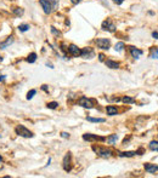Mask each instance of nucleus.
Segmentation results:
<instances>
[{
	"mask_svg": "<svg viewBox=\"0 0 158 178\" xmlns=\"http://www.w3.org/2000/svg\"><path fill=\"white\" fill-rule=\"evenodd\" d=\"M93 150L99 155L100 158H103V159H108L113 155V153H112L111 149L102 148V147H98V145H93Z\"/></svg>",
	"mask_w": 158,
	"mask_h": 178,
	"instance_id": "1",
	"label": "nucleus"
},
{
	"mask_svg": "<svg viewBox=\"0 0 158 178\" xmlns=\"http://www.w3.org/2000/svg\"><path fill=\"white\" fill-rule=\"evenodd\" d=\"M15 132H16V135H19L21 137H24V138H32V137H33V133H32L26 126H23V125L16 126Z\"/></svg>",
	"mask_w": 158,
	"mask_h": 178,
	"instance_id": "2",
	"label": "nucleus"
},
{
	"mask_svg": "<svg viewBox=\"0 0 158 178\" xmlns=\"http://www.w3.org/2000/svg\"><path fill=\"white\" fill-rule=\"evenodd\" d=\"M62 166H63V170L66 172H69L72 170V154L69 152L64 155L63 161H62Z\"/></svg>",
	"mask_w": 158,
	"mask_h": 178,
	"instance_id": "3",
	"label": "nucleus"
},
{
	"mask_svg": "<svg viewBox=\"0 0 158 178\" xmlns=\"http://www.w3.org/2000/svg\"><path fill=\"white\" fill-rule=\"evenodd\" d=\"M101 27H102L103 30H107V32H111V33H114L116 29H117L116 26H114V23L110 20V18H107V20L103 21L102 24H101Z\"/></svg>",
	"mask_w": 158,
	"mask_h": 178,
	"instance_id": "4",
	"label": "nucleus"
},
{
	"mask_svg": "<svg viewBox=\"0 0 158 178\" xmlns=\"http://www.w3.org/2000/svg\"><path fill=\"white\" fill-rule=\"evenodd\" d=\"M39 4L40 6L43 7V11L46 14V15H50L52 12V4L50 0H39Z\"/></svg>",
	"mask_w": 158,
	"mask_h": 178,
	"instance_id": "5",
	"label": "nucleus"
},
{
	"mask_svg": "<svg viewBox=\"0 0 158 178\" xmlns=\"http://www.w3.org/2000/svg\"><path fill=\"white\" fill-rule=\"evenodd\" d=\"M78 104L81 105L83 108H88V109L94 108V101L88 98V97H80V98L78 99Z\"/></svg>",
	"mask_w": 158,
	"mask_h": 178,
	"instance_id": "6",
	"label": "nucleus"
},
{
	"mask_svg": "<svg viewBox=\"0 0 158 178\" xmlns=\"http://www.w3.org/2000/svg\"><path fill=\"white\" fill-rule=\"evenodd\" d=\"M95 56V52L91 47H84L83 50H80V57L83 58H93Z\"/></svg>",
	"mask_w": 158,
	"mask_h": 178,
	"instance_id": "7",
	"label": "nucleus"
},
{
	"mask_svg": "<svg viewBox=\"0 0 158 178\" xmlns=\"http://www.w3.org/2000/svg\"><path fill=\"white\" fill-rule=\"evenodd\" d=\"M96 46L102 50H108L111 47V41H110V39H98L96 40Z\"/></svg>",
	"mask_w": 158,
	"mask_h": 178,
	"instance_id": "8",
	"label": "nucleus"
},
{
	"mask_svg": "<svg viewBox=\"0 0 158 178\" xmlns=\"http://www.w3.org/2000/svg\"><path fill=\"white\" fill-rule=\"evenodd\" d=\"M83 139H84V140H88V142H91V140H101V142H103V140H106L105 137L96 136V135H91V133H85V135H83Z\"/></svg>",
	"mask_w": 158,
	"mask_h": 178,
	"instance_id": "9",
	"label": "nucleus"
},
{
	"mask_svg": "<svg viewBox=\"0 0 158 178\" xmlns=\"http://www.w3.org/2000/svg\"><path fill=\"white\" fill-rule=\"evenodd\" d=\"M68 53L71 56H73V57H78V56H80V49L77 45L72 44V45L68 46Z\"/></svg>",
	"mask_w": 158,
	"mask_h": 178,
	"instance_id": "10",
	"label": "nucleus"
},
{
	"mask_svg": "<svg viewBox=\"0 0 158 178\" xmlns=\"http://www.w3.org/2000/svg\"><path fill=\"white\" fill-rule=\"evenodd\" d=\"M129 51H130V55H131V57L135 59L140 58L141 56H142V51L141 50H139L136 47H134V46H130L129 47Z\"/></svg>",
	"mask_w": 158,
	"mask_h": 178,
	"instance_id": "11",
	"label": "nucleus"
},
{
	"mask_svg": "<svg viewBox=\"0 0 158 178\" xmlns=\"http://www.w3.org/2000/svg\"><path fill=\"white\" fill-rule=\"evenodd\" d=\"M14 42V37L12 35H10V37H7L5 41H2V42H0V49L1 50H5L6 47H9L11 44Z\"/></svg>",
	"mask_w": 158,
	"mask_h": 178,
	"instance_id": "12",
	"label": "nucleus"
},
{
	"mask_svg": "<svg viewBox=\"0 0 158 178\" xmlns=\"http://www.w3.org/2000/svg\"><path fill=\"white\" fill-rule=\"evenodd\" d=\"M145 170L148 173H156L158 171V165H153V164H145Z\"/></svg>",
	"mask_w": 158,
	"mask_h": 178,
	"instance_id": "13",
	"label": "nucleus"
},
{
	"mask_svg": "<svg viewBox=\"0 0 158 178\" xmlns=\"http://www.w3.org/2000/svg\"><path fill=\"white\" fill-rule=\"evenodd\" d=\"M106 113H107V115L113 117V115H117L118 109H117V107H114V105H108V107L106 108Z\"/></svg>",
	"mask_w": 158,
	"mask_h": 178,
	"instance_id": "14",
	"label": "nucleus"
},
{
	"mask_svg": "<svg viewBox=\"0 0 158 178\" xmlns=\"http://www.w3.org/2000/svg\"><path fill=\"white\" fill-rule=\"evenodd\" d=\"M106 65H107L108 68H111V69H117V68H119L118 62L112 61V59H107V61H106Z\"/></svg>",
	"mask_w": 158,
	"mask_h": 178,
	"instance_id": "15",
	"label": "nucleus"
},
{
	"mask_svg": "<svg viewBox=\"0 0 158 178\" xmlns=\"http://www.w3.org/2000/svg\"><path fill=\"white\" fill-rule=\"evenodd\" d=\"M136 154H139L138 152H123V153H119V156L120 158H133Z\"/></svg>",
	"mask_w": 158,
	"mask_h": 178,
	"instance_id": "16",
	"label": "nucleus"
},
{
	"mask_svg": "<svg viewBox=\"0 0 158 178\" xmlns=\"http://www.w3.org/2000/svg\"><path fill=\"white\" fill-rule=\"evenodd\" d=\"M12 12H14L15 16H17V17H22L23 14H24V10H23L22 7H15V9L12 10Z\"/></svg>",
	"mask_w": 158,
	"mask_h": 178,
	"instance_id": "17",
	"label": "nucleus"
},
{
	"mask_svg": "<svg viewBox=\"0 0 158 178\" xmlns=\"http://www.w3.org/2000/svg\"><path fill=\"white\" fill-rule=\"evenodd\" d=\"M117 139H118V135H111L110 137L106 138V140H107L108 144H114L117 142Z\"/></svg>",
	"mask_w": 158,
	"mask_h": 178,
	"instance_id": "18",
	"label": "nucleus"
},
{
	"mask_svg": "<svg viewBox=\"0 0 158 178\" xmlns=\"http://www.w3.org/2000/svg\"><path fill=\"white\" fill-rule=\"evenodd\" d=\"M35 61H37V53L35 52H32V53L28 55V57H27V62L28 63H34Z\"/></svg>",
	"mask_w": 158,
	"mask_h": 178,
	"instance_id": "19",
	"label": "nucleus"
},
{
	"mask_svg": "<svg viewBox=\"0 0 158 178\" xmlns=\"http://www.w3.org/2000/svg\"><path fill=\"white\" fill-rule=\"evenodd\" d=\"M148 147H150L151 150H153V152H158V142L157 140H152V142L148 144Z\"/></svg>",
	"mask_w": 158,
	"mask_h": 178,
	"instance_id": "20",
	"label": "nucleus"
},
{
	"mask_svg": "<svg viewBox=\"0 0 158 178\" xmlns=\"http://www.w3.org/2000/svg\"><path fill=\"white\" fill-rule=\"evenodd\" d=\"M29 24H27V23H23V24H20L19 26V30L22 32V33H24V32H27V30H29Z\"/></svg>",
	"mask_w": 158,
	"mask_h": 178,
	"instance_id": "21",
	"label": "nucleus"
},
{
	"mask_svg": "<svg viewBox=\"0 0 158 178\" xmlns=\"http://www.w3.org/2000/svg\"><path fill=\"white\" fill-rule=\"evenodd\" d=\"M122 102H123V103H127V104H131V103L135 102V99L133 98V97H129V96H124V97L122 98Z\"/></svg>",
	"mask_w": 158,
	"mask_h": 178,
	"instance_id": "22",
	"label": "nucleus"
},
{
	"mask_svg": "<svg viewBox=\"0 0 158 178\" xmlns=\"http://www.w3.org/2000/svg\"><path fill=\"white\" fill-rule=\"evenodd\" d=\"M114 50L117 51V52H120V51H123L124 50V42H117L116 44V46H114Z\"/></svg>",
	"mask_w": 158,
	"mask_h": 178,
	"instance_id": "23",
	"label": "nucleus"
},
{
	"mask_svg": "<svg viewBox=\"0 0 158 178\" xmlns=\"http://www.w3.org/2000/svg\"><path fill=\"white\" fill-rule=\"evenodd\" d=\"M151 58H158V49L156 47H152L151 49V55H150Z\"/></svg>",
	"mask_w": 158,
	"mask_h": 178,
	"instance_id": "24",
	"label": "nucleus"
},
{
	"mask_svg": "<svg viewBox=\"0 0 158 178\" xmlns=\"http://www.w3.org/2000/svg\"><path fill=\"white\" fill-rule=\"evenodd\" d=\"M86 120H88V121H91V122H105V119L102 118H90V117H88Z\"/></svg>",
	"mask_w": 158,
	"mask_h": 178,
	"instance_id": "25",
	"label": "nucleus"
},
{
	"mask_svg": "<svg viewBox=\"0 0 158 178\" xmlns=\"http://www.w3.org/2000/svg\"><path fill=\"white\" fill-rule=\"evenodd\" d=\"M57 107H59L57 102H50V103H48V108L49 109H56Z\"/></svg>",
	"mask_w": 158,
	"mask_h": 178,
	"instance_id": "26",
	"label": "nucleus"
},
{
	"mask_svg": "<svg viewBox=\"0 0 158 178\" xmlns=\"http://www.w3.org/2000/svg\"><path fill=\"white\" fill-rule=\"evenodd\" d=\"M37 93V91L35 90H31L28 93H27V99H32L33 97H34V95Z\"/></svg>",
	"mask_w": 158,
	"mask_h": 178,
	"instance_id": "27",
	"label": "nucleus"
},
{
	"mask_svg": "<svg viewBox=\"0 0 158 178\" xmlns=\"http://www.w3.org/2000/svg\"><path fill=\"white\" fill-rule=\"evenodd\" d=\"M50 1H51V4H52V9H54V10H57L60 0H50Z\"/></svg>",
	"mask_w": 158,
	"mask_h": 178,
	"instance_id": "28",
	"label": "nucleus"
},
{
	"mask_svg": "<svg viewBox=\"0 0 158 178\" xmlns=\"http://www.w3.org/2000/svg\"><path fill=\"white\" fill-rule=\"evenodd\" d=\"M51 33H52L54 35H56V37H61V33H60L59 30L55 29V27H51Z\"/></svg>",
	"mask_w": 158,
	"mask_h": 178,
	"instance_id": "29",
	"label": "nucleus"
},
{
	"mask_svg": "<svg viewBox=\"0 0 158 178\" xmlns=\"http://www.w3.org/2000/svg\"><path fill=\"white\" fill-rule=\"evenodd\" d=\"M108 101H111V102H120L122 98H119V97H108Z\"/></svg>",
	"mask_w": 158,
	"mask_h": 178,
	"instance_id": "30",
	"label": "nucleus"
},
{
	"mask_svg": "<svg viewBox=\"0 0 158 178\" xmlns=\"http://www.w3.org/2000/svg\"><path fill=\"white\" fill-rule=\"evenodd\" d=\"M61 137H63V138H69V133H67V132H62V133H61Z\"/></svg>",
	"mask_w": 158,
	"mask_h": 178,
	"instance_id": "31",
	"label": "nucleus"
},
{
	"mask_svg": "<svg viewBox=\"0 0 158 178\" xmlns=\"http://www.w3.org/2000/svg\"><path fill=\"white\" fill-rule=\"evenodd\" d=\"M113 2L117 4V5H122V4L124 2V0H113Z\"/></svg>",
	"mask_w": 158,
	"mask_h": 178,
	"instance_id": "32",
	"label": "nucleus"
},
{
	"mask_svg": "<svg viewBox=\"0 0 158 178\" xmlns=\"http://www.w3.org/2000/svg\"><path fill=\"white\" fill-rule=\"evenodd\" d=\"M99 59L101 61V62H103V61H105V55H103V53H100V55H99Z\"/></svg>",
	"mask_w": 158,
	"mask_h": 178,
	"instance_id": "33",
	"label": "nucleus"
},
{
	"mask_svg": "<svg viewBox=\"0 0 158 178\" xmlns=\"http://www.w3.org/2000/svg\"><path fill=\"white\" fill-rule=\"evenodd\" d=\"M80 1H81V0H71V2H72L73 5H78Z\"/></svg>",
	"mask_w": 158,
	"mask_h": 178,
	"instance_id": "34",
	"label": "nucleus"
},
{
	"mask_svg": "<svg viewBox=\"0 0 158 178\" xmlns=\"http://www.w3.org/2000/svg\"><path fill=\"white\" fill-rule=\"evenodd\" d=\"M41 90H44L45 92H48V93H49V90H48V86H46V85H43V86H41Z\"/></svg>",
	"mask_w": 158,
	"mask_h": 178,
	"instance_id": "35",
	"label": "nucleus"
},
{
	"mask_svg": "<svg viewBox=\"0 0 158 178\" xmlns=\"http://www.w3.org/2000/svg\"><path fill=\"white\" fill-rule=\"evenodd\" d=\"M152 37H153L155 39H158V32H153V33H152Z\"/></svg>",
	"mask_w": 158,
	"mask_h": 178,
	"instance_id": "36",
	"label": "nucleus"
},
{
	"mask_svg": "<svg viewBox=\"0 0 158 178\" xmlns=\"http://www.w3.org/2000/svg\"><path fill=\"white\" fill-rule=\"evenodd\" d=\"M5 80H6V78H5V75H0V81H1V82H4Z\"/></svg>",
	"mask_w": 158,
	"mask_h": 178,
	"instance_id": "37",
	"label": "nucleus"
},
{
	"mask_svg": "<svg viewBox=\"0 0 158 178\" xmlns=\"http://www.w3.org/2000/svg\"><path fill=\"white\" fill-rule=\"evenodd\" d=\"M46 65H48V67H49V68H51V69H52V68H54V65H52V64H51V63H49V62H48V63H46Z\"/></svg>",
	"mask_w": 158,
	"mask_h": 178,
	"instance_id": "38",
	"label": "nucleus"
},
{
	"mask_svg": "<svg viewBox=\"0 0 158 178\" xmlns=\"http://www.w3.org/2000/svg\"><path fill=\"white\" fill-rule=\"evenodd\" d=\"M2 168V162H0V170Z\"/></svg>",
	"mask_w": 158,
	"mask_h": 178,
	"instance_id": "39",
	"label": "nucleus"
},
{
	"mask_svg": "<svg viewBox=\"0 0 158 178\" xmlns=\"http://www.w3.org/2000/svg\"><path fill=\"white\" fill-rule=\"evenodd\" d=\"M0 162H2V156L0 155Z\"/></svg>",
	"mask_w": 158,
	"mask_h": 178,
	"instance_id": "40",
	"label": "nucleus"
},
{
	"mask_svg": "<svg viewBox=\"0 0 158 178\" xmlns=\"http://www.w3.org/2000/svg\"><path fill=\"white\" fill-rule=\"evenodd\" d=\"M1 61H2V57H1V56H0V62H1Z\"/></svg>",
	"mask_w": 158,
	"mask_h": 178,
	"instance_id": "41",
	"label": "nucleus"
}]
</instances>
